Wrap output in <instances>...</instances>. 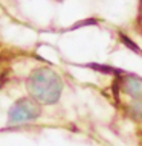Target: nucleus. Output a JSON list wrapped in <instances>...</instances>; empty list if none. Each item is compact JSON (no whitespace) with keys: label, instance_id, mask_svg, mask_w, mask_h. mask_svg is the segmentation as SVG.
<instances>
[{"label":"nucleus","instance_id":"obj_2","mask_svg":"<svg viewBox=\"0 0 142 146\" xmlns=\"http://www.w3.org/2000/svg\"><path fill=\"white\" fill-rule=\"evenodd\" d=\"M40 116L38 107L29 99H18L17 102L12 104L11 110L8 113V120L11 125H18L29 120H34Z\"/></svg>","mask_w":142,"mask_h":146},{"label":"nucleus","instance_id":"obj_3","mask_svg":"<svg viewBox=\"0 0 142 146\" xmlns=\"http://www.w3.org/2000/svg\"><path fill=\"white\" fill-rule=\"evenodd\" d=\"M130 81L131 82H128V85H127V91L128 93H131V94H139L141 91H142V82L139 79H136V78H130Z\"/></svg>","mask_w":142,"mask_h":146},{"label":"nucleus","instance_id":"obj_1","mask_svg":"<svg viewBox=\"0 0 142 146\" xmlns=\"http://www.w3.org/2000/svg\"><path fill=\"white\" fill-rule=\"evenodd\" d=\"M27 90L37 102L50 105L57 102L61 96L63 82L52 68L40 67L31 73L27 79Z\"/></svg>","mask_w":142,"mask_h":146}]
</instances>
